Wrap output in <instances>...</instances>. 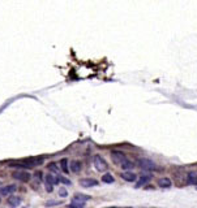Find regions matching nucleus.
Instances as JSON below:
<instances>
[{
  "instance_id": "nucleus-1",
  "label": "nucleus",
  "mask_w": 197,
  "mask_h": 208,
  "mask_svg": "<svg viewBox=\"0 0 197 208\" xmlns=\"http://www.w3.org/2000/svg\"><path fill=\"white\" fill-rule=\"evenodd\" d=\"M138 166L141 169H145V170H152V169H155V163L152 161L150 159H140L137 161Z\"/></svg>"
},
{
  "instance_id": "nucleus-2",
  "label": "nucleus",
  "mask_w": 197,
  "mask_h": 208,
  "mask_svg": "<svg viewBox=\"0 0 197 208\" xmlns=\"http://www.w3.org/2000/svg\"><path fill=\"white\" fill-rule=\"evenodd\" d=\"M93 163H94V166L97 170L102 172V170H106L107 169V164H106V161L103 160V157H101L99 155H95L94 157H93Z\"/></svg>"
},
{
  "instance_id": "nucleus-3",
  "label": "nucleus",
  "mask_w": 197,
  "mask_h": 208,
  "mask_svg": "<svg viewBox=\"0 0 197 208\" xmlns=\"http://www.w3.org/2000/svg\"><path fill=\"white\" fill-rule=\"evenodd\" d=\"M12 177L17 181H21V182H28L30 178H32V174L28 173V172H22V170H19V172H13L12 173Z\"/></svg>"
},
{
  "instance_id": "nucleus-4",
  "label": "nucleus",
  "mask_w": 197,
  "mask_h": 208,
  "mask_svg": "<svg viewBox=\"0 0 197 208\" xmlns=\"http://www.w3.org/2000/svg\"><path fill=\"white\" fill-rule=\"evenodd\" d=\"M45 183H46V190H47L48 192L52 191V187L55 183H59L58 182V178L56 177H54L52 174H47L45 178Z\"/></svg>"
},
{
  "instance_id": "nucleus-5",
  "label": "nucleus",
  "mask_w": 197,
  "mask_h": 208,
  "mask_svg": "<svg viewBox=\"0 0 197 208\" xmlns=\"http://www.w3.org/2000/svg\"><path fill=\"white\" fill-rule=\"evenodd\" d=\"M111 156H112V161H114V163H115V164H119V165H120V164L127 159L125 155H124L123 152H120V151H112Z\"/></svg>"
},
{
  "instance_id": "nucleus-6",
  "label": "nucleus",
  "mask_w": 197,
  "mask_h": 208,
  "mask_svg": "<svg viewBox=\"0 0 197 208\" xmlns=\"http://www.w3.org/2000/svg\"><path fill=\"white\" fill-rule=\"evenodd\" d=\"M16 185H8V186H4V187H0V195H4V196H8L11 195L12 192L16 191Z\"/></svg>"
},
{
  "instance_id": "nucleus-7",
  "label": "nucleus",
  "mask_w": 197,
  "mask_h": 208,
  "mask_svg": "<svg viewBox=\"0 0 197 208\" xmlns=\"http://www.w3.org/2000/svg\"><path fill=\"white\" fill-rule=\"evenodd\" d=\"M21 198L20 196H14V195H11V196L8 198V200H7V203H8V205L11 208H16V207H19L20 204H21Z\"/></svg>"
},
{
  "instance_id": "nucleus-8",
  "label": "nucleus",
  "mask_w": 197,
  "mask_h": 208,
  "mask_svg": "<svg viewBox=\"0 0 197 208\" xmlns=\"http://www.w3.org/2000/svg\"><path fill=\"white\" fill-rule=\"evenodd\" d=\"M80 185H81L82 187H93V186H97L98 185V181L97 179H93V178H84L80 181Z\"/></svg>"
},
{
  "instance_id": "nucleus-9",
  "label": "nucleus",
  "mask_w": 197,
  "mask_h": 208,
  "mask_svg": "<svg viewBox=\"0 0 197 208\" xmlns=\"http://www.w3.org/2000/svg\"><path fill=\"white\" fill-rule=\"evenodd\" d=\"M171 185H172V182L167 177H163V178L158 179V186L162 187V189H168V187H171Z\"/></svg>"
},
{
  "instance_id": "nucleus-10",
  "label": "nucleus",
  "mask_w": 197,
  "mask_h": 208,
  "mask_svg": "<svg viewBox=\"0 0 197 208\" xmlns=\"http://www.w3.org/2000/svg\"><path fill=\"white\" fill-rule=\"evenodd\" d=\"M121 178L128 181V182H134L137 179V176L133 173V172H124V173L121 174Z\"/></svg>"
},
{
  "instance_id": "nucleus-11",
  "label": "nucleus",
  "mask_w": 197,
  "mask_h": 208,
  "mask_svg": "<svg viewBox=\"0 0 197 208\" xmlns=\"http://www.w3.org/2000/svg\"><path fill=\"white\" fill-rule=\"evenodd\" d=\"M71 170L73 172V173H79V172L81 170V163L77 160H72L71 161Z\"/></svg>"
},
{
  "instance_id": "nucleus-12",
  "label": "nucleus",
  "mask_w": 197,
  "mask_h": 208,
  "mask_svg": "<svg viewBox=\"0 0 197 208\" xmlns=\"http://www.w3.org/2000/svg\"><path fill=\"white\" fill-rule=\"evenodd\" d=\"M120 166H121V169H124V170H131L132 168H134V165H133V163H132V161H129L128 159H125V160L123 161V163L120 164Z\"/></svg>"
},
{
  "instance_id": "nucleus-13",
  "label": "nucleus",
  "mask_w": 197,
  "mask_h": 208,
  "mask_svg": "<svg viewBox=\"0 0 197 208\" xmlns=\"http://www.w3.org/2000/svg\"><path fill=\"white\" fill-rule=\"evenodd\" d=\"M150 178H152V177H150L149 174H146V176H141V177H140V179H138V181H137V183H136V187H140V186H142V185L147 183V182L150 181Z\"/></svg>"
},
{
  "instance_id": "nucleus-14",
  "label": "nucleus",
  "mask_w": 197,
  "mask_h": 208,
  "mask_svg": "<svg viewBox=\"0 0 197 208\" xmlns=\"http://www.w3.org/2000/svg\"><path fill=\"white\" fill-rule=\"evenodd\" d=\"M188 183L189 185H196L197 186V173L189 172L188 173Z\"/></svg>"
},
{
  "instance_id": "nucleus-15",
  "label": "nucleus",
  "mask_w": 197,
  "mask_h": 208,
  "mask_svg": "<svg viewBox=\"0 0 197 208\" xmlns=\"http://www.w3.org/2000/svg\"><path fill=\"white\" fill-rule=\"evenodd\" d=\"M9 166H11V168H17V169H28V168H30L25 161H22V163H11L9 164Z\"/></svg>"
},
{
  "instance_id": "nucleus-16",
  "label": "nucleus",
  "mask_w": 197,
  "mask_h": 208,
  "mask_svg": "<svg viewBox=\"0 0 197 208\" xmlns=\"http://www.w3.org/2000/svg\"><path fill=\"white\" fill-rule=\"evenodd\" d=\"M73 199H74V200H77V202H82V203H85V202H87V200L90 199V196H89V195H85V194H76V195H74Z\"/></svg>"
},
{
  "instance_id": "nucleus-17",
  "label": "nucleus",
  "mask_w": 197,
  "mask_h": 208,
  "mask_svg": "<svg viewBox=\"0 0 197 208\" xmlns=\"http://www.w3.org/2000/svg\"><path fill=\"white\" fill-rule=\"evenodd\" d=\"M102 181L105 182V183H112V182L115 181V178H114V176H112V174H110V173H106V174H103V177H102Z\"/></svg>"
},
{
  "instance_id": "nucleus-18",
  "label": "nucleus",
  "mask_w": 197,
  "mask_h": 208,
  "mask_svg": "<svg viewBox=\"0 0 197 208\" xmlns=\"http://www.w3.org/2000/svg\"><path fill=\"white\" fill-rule=\"evenodd\" d=\"M84 205H85V203H82V202H77V200H72V203L69 204V208H84Z\"/></svg>"
},
{
  "instance_id": "nucleus-19",
  "label": "nucleus",
  "mask_w": 197,
  "mask_h": 208,
  "mask_svg": "<svg viewBox=\"0 0 197 208\" xmlns=\"http://www.w3.org/2000/svg\"><path fill=\"white\" fill-rule=\"evenodd\" d=\"M60 166L61 169H63L64 173H68L69 169H68V161H67V159H63V160L60 161Z\"/></svg>"
},
{
  "instance_id": "nucleus-20",
  "label": "nucleus",
  "mask_w": 197,
  "mask_h": 208,
  "mask_svg": "<svg viewBox=\"0 0 197 208\" xmlns=\"http://www.w3.org/2000/svg\"><path fill=\"white\" fill-rule=\"evenodd\" d=\"M59 204H61L60 200H48V202L46 203L47 207H54V205H59Z\"/></svg>"
},
{
  "instance_id": "nucleus-21",
  "label": "nucleus",
  "mask_w": 197,
  "mask_h": 208,
  "mask_svg": "<svg viewBox=\"0 0 197 208\" xmlns=\"http://www.w3.org/2000/svg\"><path fill=\"white\" fill-rule=\"evenodd\" d=\"M48 169H50L51 172H54V173H58V172H59V169H58V166H56L55 163H50V164H48Z\"/></svg>"
},
{
  "instance_id": "nucleus-22",
  "label": "nucleus",
  "mask_w": 197,
  "mask_h": 208,
  "mask_svg": "<svg viewBox=\"0 0 197 208\" xmlns=\"http://www.w3.org/2000/svg\"><path fill=\"white\" fill-rule=\"evenodd\" d=\"M58 178V182H61V183H65V185H71V181L67 179L65 177H56Z\"/></svg>"
},
{
  "instance_id": "nucleus-23",
  "label": "nucleus",
  "mask_w": 197,
  "mask_h": 208,
  "mask_svg": "<svg viewBox=\"0 0 197 208\" xmlns=\"http://www.w3.org/2000/svg\"><path fill=\"white\" fill-rule=\"evenodd\" d=\"M59 195H60L61 198L68 196V191H67V189H64V187H60V190H59Z\"/></svg>"
},
{
  "instance_id": "nucleus-24",
  "label": "nucleus",
  "mask_w": 197,
  "mask_h": 208,
  "mask_svg": "<svg viewBox=\"0 0 197 208\" xmlns=\"http://www.w3.org/2000/svg\"><path fill=\"white\" fill-rule=\"evenodd\" d=\"M0 185H1V181H0Z\"/></svg>"
},
{
  "instance_id": "nucleus-25",
  "label": "nucleus",
  "mask_w": 197,
  "mask_h": 208,
  "mask_svg": "<svg viewBox=\"0 0 197 208\" xmlns=\"http://www.w3.org/2000/svg\"><path fill=\"white\" fill-rule=\"evenodd\" d=\"M0 202H1V199H0Z\"/></svg>"
}]
</instances>
